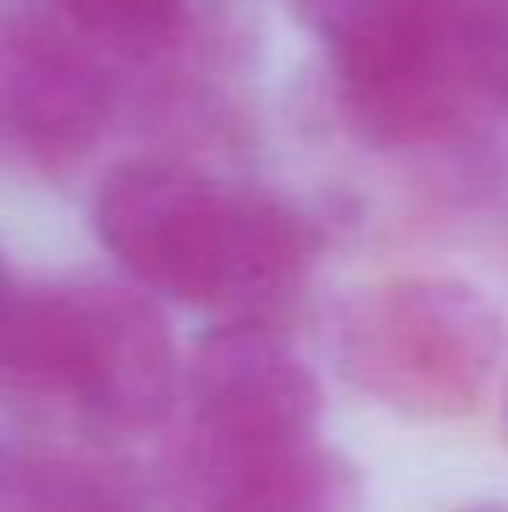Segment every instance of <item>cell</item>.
Instances as JSON below:
<instances>
[{
	"mask_svg": "<svg viewBox=\"0 0 508 512\" xmlns=\"http://www.w3.org/2000/svg\"><path fill=\"white\" fill-rule=\"evenodd\" d=\"M59 5L104 41H153L180 14V0H59Z\"/></svg>",
	"mask_w": 508,
	"mask_h": 512,
	"instance_id": "cell-6",
	"label": "cell"
},
{
	"mask_svg": "<svg viewBox=\"0 0 508 512\" xmlns=\"http://www.w3.org/2000/svg\"><path fill=\"white\" fill-rule=\"evenodd\" d=\"M324 36L347 113L378 144L455 131L486 95L473 0H297Z\"/></svg>",
	"mask_w": 508,
	"mask_h": 512,
	"instance_id": "cell-2",
	"label": "cell"
},
{
	"mask_svg": "<svg viewBox=\"0 0 508 512\" xmlns=\"http://www.w3.org/2000/svg\"><path fill=\"white\" fill-rule=\"evenodd\" d=\"M473 36L486 95L508 99V0H473Z\"/></svg>",
	"mask_w": 508,
	"mask_h": 512,
	"instance_id": "cell-7",
	"label": "cell"
},
{
	"mask_svg": "<svg viewBox=\"0 0 508 512\" xmlns=\"http://www.w3.org/2000/svg\"><path fill=\"white\" fill-rule=\"evenodd\" d=\"M95 230L131 279L194 306L275 297L315 252L288 207L171 162L117 167L95 198Z\"/></svg>",
	"mask_w": 508,
	"mask_h": 512,
	"instance_id": "cell-1",
	"label": "cell"
},
{
	"mask_svg": "<svg viewBox=\"0 0 508 512\" xmlns=\"http://www.w3.org/2000/svg\"><path fill=\"white\" fill-rule=\"evenodd\" d=\"M0 382L63 391L113 423H149L171 396V342L117 288H32L0 270Z\"/></svg>",
	"mask_w": 508,
	"mask_h": 512,
	"instance_id": "cell-3",
	"label": "cell"
},
{
	"mask_svg": "<svg viewBox=\"0 0 508 512\" xmlns=\"http://www.w3.org/2000/svg\"><path fill=\"white\" fill-rule=\"evenodd\" d=\"M356 346L360 360H369V373L383 378H396L419 351L401 396L419 391V405L428 409H468L491 378L500 319L473 288L405 283L396 297H387L383 310H374V324H360Z\"/></svg>",
	"mask_w": 508,
	"mask_h": 512,
	"instance_id": "cell-5",
	"label": "cell"
},
{
	"mask_svg": "<svg viewBox=\"0 0 508 512\" xmlns=\"http://www.w3.org/2000/svg\"><path fill=\"white\" fill-rule=\"evenodd\" d=\"M189 391L212 441L234 454L293 450L320 409L311 369L261 324L212 328L194 346Z\"/></svg>",
	"mask_w": 508,
	"mask_h": 512,
	"instance_id": "cell-4",
	"label": "cell"
}]
</instances>
